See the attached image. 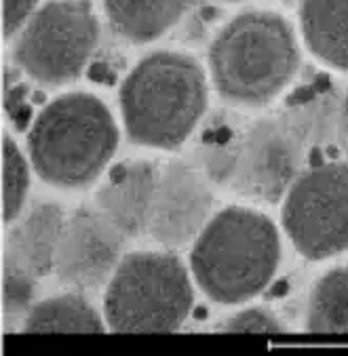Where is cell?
I'll return each mask as SVG.
<instances>
[{"mask_svg":"<svg viewBox=\"0 0 348 356\" xmlns=\"http://www.w3.org/2000/svg\"><path fill=\"white\" fill-rule=\"evenodd\" d=\"M306 327L321 335H348V266L319 278L308 300Z\"/></svg>","mask_w":348,"mask_h":356,"instance_id":"16","label":"cell"},{"mask_svg":"<svg viewBox=\"0 0 348 356\" xmlns=\"http://www.w3.org/2000/svg\"><path fill=\"white\" fill-rule=\"evenodd\" d=\"M125 236L97 209H77L63 222L55 272L74 291L108 284L122 259Z\"/></svg>","mask_w":348,"mask_h":356,"instance_id":"9","label":"cell"},{"mask_svg":"<svg viewBox=\"0 0 348 356\" xmlns=\"http://www.w3.org/2000/svg\"><path fill=\"white\" fill-rule=\"evenodd\" d=\"M159 171L150 161L122 163L97 190L95 209L125 238L146 232Z\"/></svg>","mask_w":348,"mask_h":356,"instance_id":"11","label":"cell"},{"mask_svg":"<svg viewBox=\"0 0 348 356\" xmlns=\"http://www.w3.org/2000/svg\"><path fill=\"white\" fill-rule=\"evenodd\" d=\"M224 333H251V335H278L283 333L285 327L278 323V318L266 310V308H249L232 318H228L222 327Z\"/></svg>","mask_w":348,"mask_h":356,"instance_id":"19","label":"cell"},{"mask_svg":"<svg viewBox=\"0 0 348 356\" xmlns=\"http://www.w3.org/2000/svg\"><path fill=\"white\" fill-rule=\"evenodd\" d=\"M224 3H237V0H224Z\"/></svg>","mask_w":348,"mask_h":356,"instance_id":"22","label":"cell"},{"mask_svg":"<svg viewBox=\"0 0 348 356\" xmlns=\"http://www.w3.org/2000/svg\"><path fill=\"white\" fill-rule=\"evenodd\" d=\"M63 222V211L53 202L32 207L13 226L9 234V251L36 276H47L55 270Z\"/></svg>","mask_w":348,"mask_h":356,"instance_id":"12","label":"cell"},{"mask_svg":"<svg viewBox=\"0 0 348 356\" xmlns=\"http://www.w3.org/2000/svg\"><path fill=\"white\" fill-rule=\"evenodd\" d=\"M118 99L133 144L171 150L184 144L205 114V72L184 53L159 51L131 70Z\"/></svg>","mask_w":348,"mask_h":356,"instance_id":"1","label":"cell"},{"mask_svg":"<svg viewBox=\"0 0 348 356\" xmlns=\"http://www.w3.org/2000/svg\"><path fill=\"white\" fill-rule=\"evenodd\" d=\"M118 146V127L106 104L89 93H65L34 120L28 150L40 179L81 188L110 163Z\"/></svg>","mask_w":348,"mask_h":356,"instance_id":"4","label":"cell"},{"mask_svg":"<svg viewBox=\"0 0 348 356\" xmlns=\"http://www.w3.org/2000/svg\"><path fill=\"white\" fill-rule=\"evenodd\" d=\"M36 274L28 270L11 251L3 257V310L5 316L30 312L36 293Z\"/></svg>","mask_w":348,"mask_h":356,"instance_id":"18","label":"cell"},{"mask_svg":"<svg viewBox=\"0 0 348 356\" xmlns=\"http://www.w3.org/2000/svg\"><path fill=\"white\" fill-rule=\"evenodd\" d=\"M30 184L28 161L9 135H3V220L13 222L26 202Z\"/></svg>","mask_w":348,"mask_h":356,"instance_id":"17","label":"cell"},{"mask_svg":"<svg viewBox=\"0 0 348 356\" xmlns=\"http://www.w3.org/2000/svg\"><path fill=\"white\" fill-rule=\"evenodd\" d=\"M283 228L308 259L348 251V165H319L298 175L285 194Z\"/></svg>","mask_w":348,"mask_h":356,"instance_id":"7","label":"cell"},{"mask_svg":"<svg viewBox=\"0 0 348 356\" xmlns=\"http://www.w3.org/2000/svg\"><path fill=\"white\" fill-rule=\"evenodd\" d=\"M338 137H340V144H342L344 152L348 154V91L344 93L340 112H338Z\"/></svg>","mask_w":348,"mask_h":356,"instance_id":"21","label":"cell"},{"mask_svg":"<svg viewBox=\"0 0 348 356\" xmlns=\"http://www.w3.org/2000/svg\"><path fill=\"white\" fill-rule=\"evenodd\" d=\"M26 333H104L97 310L79 293L49 298L30 308L24 321Z\"/></svg>","mask_w":348,"mask_h":356,"instance_id":"15","label":"cell"},{"mask_svg":"<svg viewBox=\"0 0 348 356\" xmlns=\"http://www.w3.org/2000/svg\"><path fill=\"white\" fill-rule=\"evenodd\" d=\"M190 0H104L110 28L125 40L144 44L175 26Z\"/></svg>","mask_w":348,"mask_h":356,"instance_id":"13","label":"cell"},{"mask_svg":"<svg viewBox=\"0 0 348 356\" xmlns=\"http://www.w3.org/2000/svg\"><path fill=\"white\" fill-rule=\"evenodd\" d=\"M100 42V24L85 0H51L22 28L13 57L42 85L81 76Z\"/></svg>","mask_w":348,"mask_h":356,"instance_id":"6","label":"cell"},{"mask_svg":"<svg viewBox=\"0 0 348 356\" xmlns=\"http://www.w3.org/2000/svg\"><path fill=\"white\" fill-rule=\"evenodd\" d=\"M192 308V284L171 253L125 255L106 284L104 316L116 333H173Z\"/></svg>","mask_w":348,"mask_h":356,"instance_id":"5","label":"cell"},{"mask_svg":"<svg viewBox=\"0 0 348 356\" xmlns=\"http://www.w3.org/2000/svg\"><path fill=\"white\" fill-rule=\"evenodd\" d=\"M212 204L207 177L186 161H171L159 171L146 232L161 245H184L205 228Z\"/></svg>","mask_w":348,"mask_h":356,"instance_id":"10","label":"cell"},{"mask_svg":"<svg viewBox=\"0 0 348 356\" xmlns=\"http://www.w3.org/2000/svg\"><path fill=\"white\" fill-rule=\"evenodd\" d=\"M300 51L285 17L249 11L232 19L209 47L216 91L237 106H264L298 72Z\"/></svg>","mask_w":348,"mask_h":356,"instance_id":"3","label":"cell"},{"mask_svg":"<svg viewBox=\"0 0 348 356\" xmlns=\"http://www.w3.org/2000/svg\"><path fill=\"white\" fill-rule=\"evenodd\" d=\"M302 144L281 120H258L241 137L228 186L260 202L281 200L300 175Z\"/></svg>","mask_w":348,"mask_h":356,"instance_id":"8","label":"cell"},{"mask_svg":"<svg viewBox=\"0 0 348 356\" xmlns=\"http://www.w3.org/2000/svg\"><path fill=\"white\" fill-rule=\"evenodd\" d=\"M278 259L281 241L276 226L262 213L243 207L209 218L190 253L198 287L220 304H241L262 293Z\"/></svg>","mask_w":348,"mask_h":356,"instance_id":"2","label":"cell"},{"mask_svg":"<svg viewBox=\"0 0 348 356\" xmlns=\"http://www.w3.org/2000/svg\"><path fill=\"white\" fill-rule=\"evenodd\" d=\"M302 34L308 49L325 63L348 67V0H304Z\"/></svg>","mask_w":348,"mask_h":356,"instance_id":"14","label":"cell"},{"mask_svg":"<svg viewBox=\"0 0 348 356\" xmlns=\"http://www.w3.org/2000/svg\"><path fill=\"white\" fill-rule=\"evenodd\" d=\"M38 0H3V34L5 38L17 34L36 13Z\"/></svg>","mask_w":348,"mask_h":356,"instance_id":"20","label":"cell"}]
</instances>
